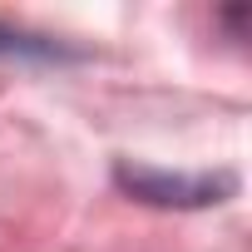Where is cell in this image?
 Listing matches in <instances>:
<instances>
[{
    "instance_id": "cell-1",
    "label": "cell",
    "mask_w": 252,
    "mask_h": 252,
    "mask_svg": "<svg viewBox=\"0 0 252 252\" xmlns=\"http://www.w3.org/2000/svg\"><path fill=\"white\" fill-rule=\"evenodd\" d=\"M114 188L124 198H134L144 208H163V213H203L218 208L237 193V173H168V168H149V163H114Z\"/></svg>"
},
{
    "instance_id": "cell-2",
    "label": "cell",
    "mask_w": 252,
    "mask_h": 252,
    "mask_svg": "<svg viewBox=\"0 0 252 252\" xmlns=\"http://www.w3.org/2000/svg\"><path fill=\"white\" fill-rule=\"evenodd\" d=\"M0 60H30V64H74V60H84V50H74V45H60V40H50V35H35V30L0 25Z\"/></svg>"
}]
</instances>
